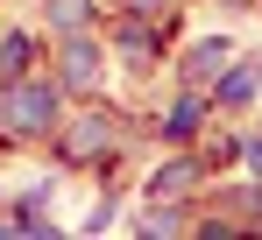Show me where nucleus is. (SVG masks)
I'll return each mask as SVG.
<instances>
[{
    "label": "nucleus",
    "mask_w": 262,
    "mask_h": 240,
    "mask_svg": "<svg viewBox=\"0 0 262 240\" xmlns=\"http://www.w3.org/2000/svg\"><path fill=\"white\" fill-rule=\"evenodd\" d=\"M50 113H57V99H50L43 85H7V99H0V120H7L14 134H43Z\"/></svg>",
    "instance_id": "obj_1"
},
{
    "label": "nucleus",
    "mask_w": 262,
    "mask_h": 240,
    "mask_svg": "<svg viewBox=\"0 0 262 240\" xmlns=\"http://www.w3.org/2000/svg\"><path fill=\"white\" fill-rule=\"evenodd\" d=\"M135 7H156V0H135Z\"/></svg>",
    "instance_id": "obj_4"
},
{
    "label": "nucleus",
    "mask_w": 262,
    "mask_h": 240,
    "mask_svg": "<svg viewBox=\"0 0 262 240\" xmlns=\"http://www.w3.org/2000/svg\"><path fill=\"white\" fill-rule=\"evenodd\" d=\"M50 7H57V21H64V29H78V21H85V0H50Z\"/></svg>",
    "instance_id": "obj_3"
},
{
    "label": "nucleus",
    "mask_w": 262,
    "mask_h": 240,
    "mask_svg": "<svg viewBox=\"0 0 262 240\" xmlns=\"http://www.w3.org/2000/svg\"><path fill=\"white\" fill-rule=\"evenodd\" d=\"M64 78H71V85H92V78H99V57H92L85 42H71V50H64Z\"/></svg>",
    "instance_id": "obj_2"
}]
</instances>
